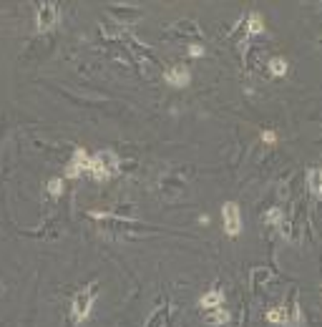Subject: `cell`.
Returning a JSON list of instances; mask_svg holds the SVG:
<instances>
[{
  "mask_svg": "<svg viewBox=\"0 0 322 327\" xmlns=\"http://www.w3.org/2000/svg\"><path fill=\"white\" fill-rule=\"evenodd\" d=\"M96 294H98V285H96V282H93V285L81 287V292L73 294V302H71V320H73V325H81L86 317L91 315Z\"/></svg>",
  "mask_w": 322,
  "mask_h": 327,
  "instance_id": "cell-1",
  "label": "cell"
},
{
  "mask_svg": "<svg viewBox=\"0 0 322 327\" xmlns=\"http://www.w3.org/2000/svg\"><path fill=\"white\" fill-rule=\"evenodd\" d=\"M222 221H224V232L229 236H237L242 232V214H239V206L234 201H227L222 206Z\"/></svg>",
  "mask_w": 322,
  "mask_h": 327,
  "instance_id": "cell-2",
  "label": "cell"
},
{
  "mask_svg": "<svg viewBox=\"0 0 322 327\" xmlns=\"http://www.w3.org/2000/svg\"><path fill=\"white\" fill-rule=\"evenodd\" d=\"M58 23V5L55 3H40L36 13V28L38 31H51Z\"/></svg>",
  "mask_w": 322,
  "mask_h": 327,
  "instance_id": "cell-3",
  "label": "cell"
},
{
  "mask_svg": "<svg viewBox=\"0 0 322 327\" xmlns=\"http://www.w3.org/2000/svg\"><path fill=\"white\" fill-rule=\"evenodd\" d=\"M164 78L174 88H186L189 83H192V71H189L186 66H169L166 73H164Z\"/></svg>",
  "mask_w": 322,
  "mask_h": 327,
  "instance_id": "cell-4",
  "label": "cell"
},
{
  "mask_svg": "<svg viewBox=\"0 0 322 327\" xmlns=\"http://www.w3.org/2000/svg\"><path fill=\"white\" fill-rule=\"evenodd\" d=\"M302 325V307L297 305V292H289V300L285 307V327H300Z\"/></svg>",
  "mask_w": 322,
  "mask_h": 327,
  "instance_id": "cell-5",
  "label": "cell"
},
{
  "mask_svg": "<svg viewBox=\"0 0 322 327\" xmlns=\"http://www.w3.org/2000/svg\"><path fill=\"white\" fill-rule=\"evenodd\" d=\"M93 159H96V161H98L101 166H104L111 176H113L116 171H119V156H116V154L111 151V148H104V151H98Z\"/></svg>",
  "mask_w": 322,
  "mask_h": 327,
  "instance_id": "cell-6",
  "label": "cell"
},
{
  "mask_svg": "<svg viewBox=\"0 0 322 327\" xmlns=\"http://www.w3.org/2000/svg\"><path fill=\"white\" fill-rule=\"evenodd\" d=\"M307 186H310V191L317 199H322V169H317V166L307 169Z\"/></svg>",
  "mask_w": 322,
  "mask_h": 327,
  "instance_id": "cell-7",
  "label": "cell"
},
{
  "mask_svg": "<svg viewBox=\"0 0 322 327\" xmlns=\"http://www.w3.org/2000/svg\"><path fill=\"white\" fill-rule=\"evenodd\" d=\"M222 302H224V294L219 290H209L207 294H201V300H199V305L204 309H216V307H222Z\"/></svg>",
  "mask_w": 322,
  "mask_h": 327,
  "instance_id": "cell-8",
  "label": "cell"
},
{
  "mask_svg": "<svg viewBox=\"0 0 322 327\" xmlns=\"http://www.w3.org/2000/svg\"><path fill=\"white\" fill-rule=\"evenodd\" d=\"M91 161H93V156H89L86 154V148L83 146H78L76 151H73V164L81 169V171H91Z\"/></svg>",
  "mask_w": 322,
  "mask_h": 327,
  "instance_id": "cell-9",
  "label": "cell"
},
{
  "mask_svg": "<svg viewBox=\"0 0 322 327\" xmlns=\"http://www.w3.org/2000/svg\"><path fill=\"white\" fill-rule=\"evenodd\" d=\"M207 322L214 325V327H222L229 322V312L224 307H216V309H209V315H207Z\"/></svg>",
  "mask_w": 322,
  "mask_h": 327,
  "instance_id": "cell-10",
  "label": "cell"
},
{
  "mask_svg": "<svg viewBox=\"0 0 322 327\" xmlns=\"http://www.w3.org/2000/svg\"><path fill=\"white\" fill-rule=\"evenodd\" d=\"M265 224H269V227H282L285 224V214H282L280 206H272V209L265 212Z\"/></svg>",
  "mask_w": 322,
  "mask_h": 327,
  "instance_id": "cell-11",
  "label": "cell"
},
{
  "mask_svg": "<svg viewBox=\"0 0 322 327\" xmlns=\"http://www.w3.org/2000/svg\"><path fill=\"white\" fill-rule=\"evenodd\" d=\"M247 31H250V36H257V33L265 31V25H262L259 13H250V20H247Z\"/></svg>",
  "mask_w": 322,
  "mask_h": 327,
  "instance_id": "cell-12",
  "label": "cell"
},
{
  "mask_svg": "<svg viewBox=\"0 0 322 327\" xmlns=\"http://www.w3.org/2000/svg\"><path fill=\"white\" fill-rule=\"evenodd\" d=\"M269 73L277 76V78L285 76V73H287V61H285V58H272V61H269Z\"/></svg>",
  "mask_w": 322,
  "mask_h": 327,
  "instance_id": "cell-13",
  "label": "cell"
},
{
  "mask_svg": "<svg viewBox=\"0 0 322 327\" xmlns=\"http://www.w3.org/2000/svg\"><path fill=\"white\" fill-rule=\"evenodd\" d=\"M91 174H93V179H96V182H108V179H111V174H108L104 166H101V164H98L96 159L91 161Z\"/></svg>",
  "mask_w": 322,
  "mask_h": 327,
  "instance_id": "cell-14",
  "label": "cell"
},
{
  "mask_svg": "<svg viewBox=\"0 0 322 327\" xmlns=\"http://www.w3.org/2000/svg\"><path fill=\"white\" fill-rule=\"evenodd\" d=\"M267 320L272 325H285V307H272L267 309Z\"/></svg>",
  "mask_w": 322,
  "mask_h": 327,
  "instance_id": "cell-15",
  "label": "cell"
},
{
  "mask_svg": "<svg viewBox=\"0 0 322 327\" xmlns=\"http://www.w3.org/2000/svg\"><path fill=\"white\" fill-rule=\"evenodd\" d=\"M48 191H51V197H61L63 194V182L58 179V176H53V179L48 182Z\"/></svg>",
  "mask_w": 322,
  "mask_h": 327,
  "instance_id": "cell-16",
  "label": "cell"
},
{
  "mask_svg": "<svg viewBox=\"0 0 322 327\" xmlns=\"http://www.w3.org/2000/svg\"><path fill=\"white\" fill-rule=\"evenodd\" d=\"M189 55H194V58L204 55V46H199V43H192V46H189Z\"/></svg>",
  "mask_w": 322,
  "mask_h": 327,
  "instance_id": "cell-17",
  "label": "cell"
},
{
  "mask_svg": "<svg viewBox=\"0 0 322 327\" xmlns=\"http://www.w3.org/2000/svg\"><path fill=\"white\" fill-rule=\"evenodd\" d=\"M66 174L71 176V179H76V176L81 174V169H78V166H76V164H73V161H71V164H68V169H66Z\"/></svg>",
  "mask_w": 322,
  "mask_h": 327,
  "instance_id": "cell-18",
  "label": "cell"
},
{
  "mask_svg": "<svg viewBox=\"0 0 322 327\" xmlns=\"http://www.w3.org/2000/svg\"><path fill=\"white\" fill-rule=\"evenodd\" d=\"M159 320H161V309H156L154 315H151V320H149V325L146 327H159Z\"/></svg>",
  "mask_w": 322,
  "mask_h": 327,
  "instance_id": "cell-19",
  "label": "cell"
},
{
  "mask_svg": "<svg viewBox=\"0 0 322 327\" xmlns=\"http://www.w3.org/2000/svg\"><path fill=\"white\" fill-rule=\"evenodd\" d=\"M262 139H265L267 144H272L274 141V131H262Z\"/></svg>",
  "mask_w": 322,
  "mask_h": 327,
  "instance_id": "cell-20",
  "label": "cell"
}]
</instances>
